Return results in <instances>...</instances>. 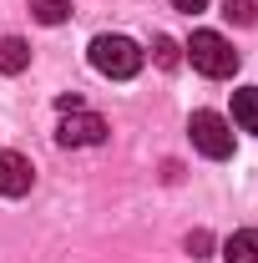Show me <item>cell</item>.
I'll list each match as a JSON object with an SVG mask.
<instances>
[{"label":"cell","instance_id":"obj_10","mask_svg":"<svg viewBox=\"0 0 258 263\" xmlns=\"http://www.w3.org/2000/svg\"><path fill=\"white\" fill-rule=\"evenodd\" d=\"M223 15L233 21V26H253V21H258V5H253V0H223Z\"/></svg>","mask_w":258,"mask_h":263},{"label":"cell","instance_id":"obj_12","mask_svg":"<svg viewBox=\"0 0 258 263\" xmlns=\"http://www.w3.org/2000/svg\"><path fill=\"white\" fill-rule=\"evenodd\" d=\"M208 248H213V238H208L202 228H197V233H188V253H193V258H208Z\"/></svg>","mask_w":258,"mask_h":263},{"label":"cell","instance_id":"obj_7","mask_svg":"<svg viewBox=\"0 0 258 263\" xmlns=\"http://www.w3.org/2000/svg\"><path fill=\"white\" fill-rule=\"evenodd\" d=\"M223 258L228 263H258V228H238L223 243Z\"/></svg>","mask_w":258,"mask_h":263},{"label":"cell","instance_id":"obj_2","mask_svg":"<svg viewBox=\"0 0 258 263\" xmlns=\"http://www.w3.org/2000/svg\"><path fill=\"white\" fill-rule=\"evenodd\" d=\"M188 61H193V71L223 81V76L238 71V51H233L218 31H193V41H188Z\"/></svg>","mask_w":258,"mask_h":263},{"label":"cell","instance_id":"obj_8","mask_svg":"<svg viewBox=\"0 0 258 263\" xmlns=\"http://www.w3.org/2000/svg\"><path fill=\"white\" fill-rule=\"evenodd\" d=\"M26 66H31V46H26L21 35H0V71L15 76V71H26Z\"/></svg>","mask_w":258,"mask_h":263},{"label":"cell","instance_id":"obj_6","mask_svg":"<svg viewBox=\"0 0 258 263\" xmlns=\"http://www.w3.org/2000/svg\"><path fill=\"white\" fill-rule=\"evenodd\" d=\"M233 122L258 137V86H238L233 91Z\"/></svg>","mask_w":258,"mask_h":263},{"label":"cell","instance_id":"obj_5","mask_svg":"<svg viewBox=\"0 0 258 263\" xmlns=\"http://www.w3.org/2000/svg\"><path fill=\"white\" fill-rule=\"evenodd\" d=\"M35 182V167L21 152H0V197H26Z\"/></svg>","mask_w":258,"mask_h":263},{"label":"cell","instance_id":"obj_3","mask_svg":"<svg viewBox=\"0 0 258 263\" xmlns=\"http://www.w3.org/2000/svg\"><path fill=\"white\" fill-rule=\"evenodd\" d=\"M188 137H193L197 152H202V157H213V162L233 157V127H228L218 111H193V122H188Z\"/></svg>","mask_w":258,"mask_h":263},{"label":"cell","instance_id":"obj_4","mask_svg":"<svg viewBox=\"0 0 258 263\" xmlns=\"http://www.w3.org/2000/svg\"><path fill=\"white\" fill-rule=\"evenodd\" d=\"M106 117H97V111H61V127H56V142L61 147H101L106 142Z\"/></svg>","mask_w":258,"mask_h":263},{"label":"cell","instance_id":"obj_1","mask_svg":"<svg viewBox=\"0 0 258 263\" xmlns=\"http://www.w3.org/2000/svg\"><path fill=\"white\" fill-rule=\"evenodd\" d=\"M86 56H91V66H97L101 76H112V81H127V76L142 71V46L127 41V35H97V41L86 46Z\"/></svg>","mask_w":258,"mask_h":263},{"label":"cell","instance_id":"obj_9","mask_svg":"<svg viewBox=\"0 0 258 263\" xmlns=\"http://www.w3.org/2000/svg\"><path fill=\"white\" fill-rule=\"evenodd\" d=\"M31 15L41 26H61L66 15H71V0H31Z\"/></svg>","mask_w":258,"mask_h":263},{"label":"cell","instance_id":"obj_13","mask_svg":"<svg viewBox=\"0 0 258 263\" xmlns=\"http://www.w3.org/2000/svg\"><path fill=\"white\" fill-rule=\"evenodd\" d=\"M202 5H208V0H172V10H188V15H197Z\"/></svg>","mask_w":258,"mask_h":263},{"label":"cell","instance_id":"obj_11","mask_svg":"<svg viewBox=\"0 0 258 263\" xmlns=\"http://www.w3.org/2000/svg\"><path fill=\"white\" fill-rule=\"evenodd\" d=\"M152 56H157V66H162V71H172V66H177V41L157 35V41H152Z\"/></svg>","mask_w":258,"mask_h":263}]
</instances>
